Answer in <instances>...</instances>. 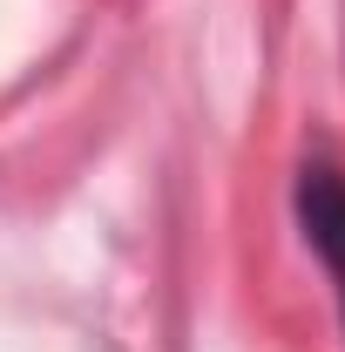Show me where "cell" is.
<instances>
[{
  "instance_id": "6da1fadb",
  "label": "cell",
  "mask_w": 345,
  "mask_h": 352,
  "mask_svg": "<svg viewBox=\"0 0 345 352\" xmlns=\"http://www.w3.org/2000/svg\"><path fill=\"white\" fill-rule=\"evenodd\" d=\"M304 230L325 251L332 278H339V298H345V176H332V170L304 176Z\"/></svg>"
}]
</instances>
